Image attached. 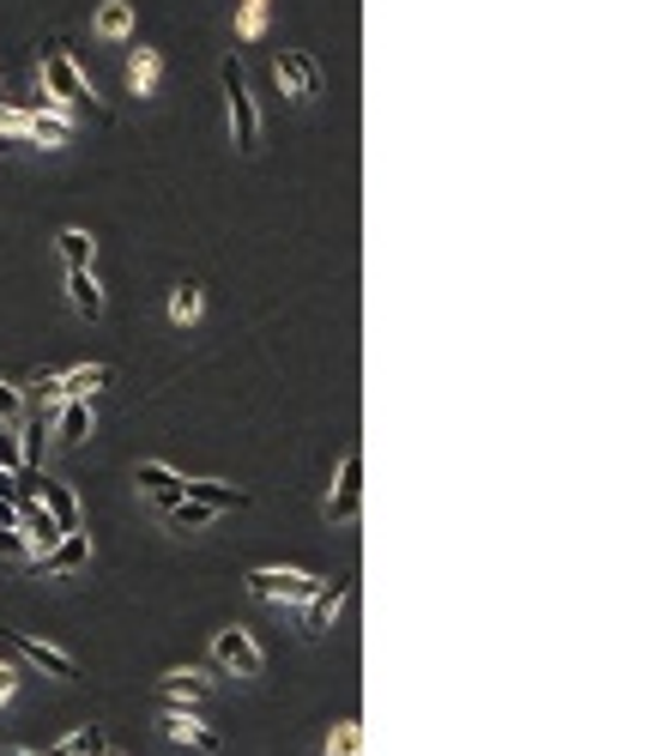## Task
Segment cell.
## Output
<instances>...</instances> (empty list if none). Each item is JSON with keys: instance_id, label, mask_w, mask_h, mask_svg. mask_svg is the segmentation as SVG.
<instances>
[{"instance_id": "cell-30", "label": "cell", "mask_w": 659, "mask_h": 756, "mask_svg": "<svg viewBox=\"0 0 659 756\" xmlns=\"http://www.w3.org/2000/svg\"><path fill=\"white\" fill-rule=\"evenodd\" d=\"M13 684H19V665L0 660V702H13Z\"/></svg>"}, {"instance_id": "cell-7", "label": "cell", "mask_w": 659, "mask_h": 756, "mask_svg": "<svg viewBox=\"0 0 659 756\" xmlns=\"http://www.w3.org/2000/svg\"><path fill=\"white\" fill-rule=\"evenodd\" d=\"M363 509V448H345V460H339V484L333 496H327V521H351V515Z\"/></svg>"}, {"instance_id": "cell-20", "label": "cell", "mask_w": 659, "mask_h": 756, "mask_svg": "<svg viewBox=\"0 0 659 756\" xmlns=\"http://www.w3.org/2000/svg\"><path fill=\"white\" fill-rule=\"evenodd\" d=\"M219 509H207V503H195V496H181V503H169L164 509V521H169V533H195V527H207Z\"/></svg>"}, {"instance_id": "cell-12", "label": "cell", "mask_w": 659, "mask_h": 756, "mask_svg": "<svg viewBox=\"0 0 659 756\" xmlns=\"http://www.w3.org/2000/svg\"><path fill=\"white\" fill-rule=\"evenodd\" d=\"M133 479H140V491L152 496L157 509L181 503V472H176V466H164V460H140V472H133Z\"/></svg>"}, {"instance_id": "cell-9", "label": "cell", "mask_w": 659, "mask_h": 756, "mask_svg": "<svg viewBox=\"0 0 659 756\" xmlns=\"http://www.w3.org/2000/svg\"><path fill=\"white\" fill-rule=\"evenodd\" d=\"M164 702H169V696H164ZM157 727H164V739H176V744H195V751H207V756H219V751H224V739H219V732H212L207 720H195V714H188V708H181V702H169Z\"/></svg>"}, {"instance_id": "cell-10", "label": "cell", "mask_w": 659, "mask_h": 756, "mask_svg": "<svg viewBox=\"0 0 659 756\" xmlns=\"http://www.w3.org/2000/svg\"><path fill=\"white\" fill-rule=\"evenodd\" d=\"M13 648L25 653L31 665H43L49 678H79V660H73V653L49 648V641H43V636H31V629H13Z\"/></svg>"}, {"instance_id": "cell-25", "label": "cell", "mask_w": 659, "mask_h": 756, "mask_svg": "<svg viewBox=\"0 0 659 756\" xmlns=\"http://www.w3.org/2000/svg\"><path fill=\"white\" fill-rule=\"evenodd\" d=\"M267 7L272 0H236V37L243 43H260V31H267Z\"/></svg>"}, {"instance_id": "cell-1", "label": "cell", "mask_w": 659, "mask_h": 756, "mask_svg": "<svg viewBox=\"0 0 659 756\" xmlns=\"http://www.w3.org/2000/svg\"><path fill=\"white\" fill-rule=\"evenodd\" d=\"M224 79V97H231V133H236V152H255L260 145V109H255V92H248V79H243V61H224L219 67Z\"/></svg>"}, {"instance_id": "cell-21", "label": "cell", "mask_w": 659, "mask_h": 756, "mask_svg": "<svg viewBox=\"0 0 659 756\" xmlns=\"http://www.w3.org/2000/svg\"><path fill=\"white\" fill-rule=\"evenodd\" d=\"M55 248H61V261H67V267H91V255H97L91 231H79V224H67V231L55 236Z\"/></svg>"}, {"instance_id": "cell-11", "label": "cell", "mask_w": 659, "mask_h": 756, "mask_svg": "<svg viewBox=\"0 0 659 756\" xmlns=\"http://www.w3.org/2000/svg\"><path fill=\"white\" fill-rule=\"evenodd\" d=\"M85 563H91V533L85 527H79V533H61L49 551H43V569L49 575H73V569H85Z\"/></svg>"}, {"instance_id": "cell-14", "label": "cell", "mask_w": 659, "mask_h": 756, "mask_svg": "<svg viewBox=\"0 0 659 756\" xmlns=\"http://www.w3.org/2000/svg\"><path fill=\"white\" fill-rule=\"evenodd\" d=\"M37 496H43V509L55 515V527H61V533H79V503H73V491H67V484H55V479H43L37 484Z\"/></svg>"}, {"instance_id": "cell-2", "label": "cell", "mask_w": 659, "mask_h": 756, "mask_svg": "<svg viewBox=\"0 0 659 756\" xmlns=\"http://www.w3.org/2000/svg\"><path fill=\"white\" fill-rule=\"evenodd\" d=\"M43 92L61 97L67 109H73V104H91V97H97V92H91V79L79 73V61L67 55V43H61V37L43 43Z\"/></svg>"}, {"instance_id": "cell-15", "label": "cell", "mask_w": 659, "mask_h": 756, "mask_svg": "<svg viewBox=\"0 0 659 756\" xmlns=\"http://www.w3.org/2000/svg\"><path fill=\"white\" fill-rule=\"evenodd\" d=\"M19 533H31V551H49L55 539H61V527H55V515L49 509H37V503H19Z\"/></svg>"}, {"instance_id": "cell-16", "label": "cell", "mask_w": 659, "mask_h": 756, "mask_svg": "<svg viewBox=\"0 0 659 756\" xmlns=\"http://www.w3.org/2000/svg\"><path fill=\"white\" fill-rule=\"evenodd\" d=\"M67 291H73V309L85 315V321H97V315H104V291H97L91 267H67Z\"/></svg>"}, {"instance_id": "cell-19", "label": "cell", "mask_w": 659, "mask_h": 756, "mask_svg": "<svg viewBox=\"0 0 659 756\" xmlns=\"http://www.w3.org/2000/svg\"><path fill=\"white\" fill-rule=\"evenodd\" d=\"M157 73H164V55H157V49H133V55H128V92H133V97L152 92Z\"/></svg>"}, {"instance_id": "cell-4", "label": "cell", "mask_w": 659, "mask_h": 756, "mask_svg": "<svg viewBox=\"0 0 659 756\" xmlns=\"http://www.w3.org/2000/svg\"><path fill=\"white\" fill-rule=\"evenodd\" d=\"M109 381H116V369H109V364H79V369H67V376H37V400H43V405L91 400V393L109 388Z\"/></svg>"}, {"instance_id": "cell-26", "label": "cell", "mask_w": 659, "mask_h": 756, "mask_svg": "<svg viewBox=\"0 0 659 756\" xmlns=\"http://www.w3.org/2000/svg\"><path fill=\"white\" fill-rule=\"evenodd\" d=\"M97 31L121 43L133 31V7H128V0H104V7H97Z\"/></svg>"}, {"instance_id": "cell-18", "label": "cell", "mask_w": 659, "mask_h": 756, "mask_svg": "<svg viewBox=\"0 0 659 756\" xmlns=\"http://www.w3.org/2000/svg\"><path fill=\"white\" fill-rule=\"evenodd\" d=\"M109 751V732L104 727H79V732H67L61 744H49L43 756H104Z\"/></svg>"}, {"instance_id": "cell-29", "label": "cell", "mask_w": 659, "mask_h": 756, "mask_svg": "<svg viewBox=\"0 0 659 756\" xmlns=\"http://www.w3.org/2000/svg\"><path fill=\"white\" fill-rule=\"evenodd\" d=\"M25 533H19V527H0V557H25Z\"/></svg>"}, {"instance_id": "cell-17", "label": "cell", "mask_w": 659, "mask_h": 756, "mask_svg": "<svg viewBox=\"0 0 659 756\" xmlns=\"http://www.w3.org/2000/svg\"><path fill=\"white\" fill-rule=\"evenodd\" d=\"M91 436V400H61V424H55V442L79 448Z\"/></svg>"}, {"instance_id": "cell-27", "label": "cell", "mask_w": 659, "mask_h": 756, "mask_svg": "<svg viewBox=\"0 0 659 756\" xmlns=\"http://www.w3.org/2000/svg\"><path fill=\"white\" fill-rule=\"evenodd\" d=\"M357 720H339L333 727V739H327V756H357Z\"/></svg>"}, {"instance_id": "cell-5", "label": "cell", "mask_w": 659, "mask_h": 756, "mask_svg": "<svg viewBox=\"0 0 659 756\" xmlns=\"http://www.w3.org/2000/svg\"><path fill=\"white\" fill-rule=\"evenodd\" d=\"M321 587V575H303V569H248V593L267 605H303Z\"/></svg>"}, {"instance_id": "cell-3", "label": "cell", "mask_w": 659, "mask_h": 756, "mask_svg": "<svg viewBox=\"0 0 659 756\" xmlns=\"http://www.w3.org/2000/svg\"><path fill=\"white\" fill-rule=\"evenodd\" d=\"M272 79H279V92L291 97V104H315L321 97V61L315 55H303V49H285V55H272Z\"/></svg>"}, {"instance_id": "cell-24", "label": "cell", "mask_w": 659, "mask_h": 756, "mask_svg": "<svg viewBox=\"0 0 659 756\" xmlns=\"http://www.w3.org/2000/svg\"><path fill=\"white\" fill-rule=\"evenodd\" d=\"M25 133H31V145H67L73 140L67 116H25Z\"/></svg>"}, {"instance_id": "cell-8", "label": "cell", "mask_w": 659, "mask_h": 756, "mask_svg": "<svg viewBox=\"0 0 659 756\" xmlns=\"http://www.w3.org/2000/svg\"><path fill=\"white\" fill-rule=\"evenodd\" d=\"M345 593H351V581H321L303 600V636L309 641H321L327 629H333V617H339V605H345Z\"/></svg>"}, {"instance_id": "cell-22", "label": "cell", "mask_w": 659, "mask_h": 756, "mask_svg": "<svg viewBox=\"0 0 659 756\" xmlns=\"http://www.w3.org/2000/svg\"><path fill=\"white\" fill-rule=\"evenodd\" d=\"M157 690H164L169 702H200V696H207V678H200V672H164Z\"/></svg>"}, {"instance_id": "cell-23", "label": "cell", "mask_w": 659, "mask_h": 756, "mask_svg": "<svg viewBox=\"0 0 659 756\" xmlns=\"http://www.w3.org/2000/svg\"><path fill=\"white\" fill-rule=\"evenodd\" d=\"M169 321H176V327H195L200 321V285H195V279H181V285L169 291Z\"/></svg>"}, {"instance_id": "cell-13", "label": "cell", "mask_w": 659, "mask_h": 756, "mask_svg": "<svg viewBox=\"0 0 659 756\" xmlns=\"http://www.w3.org/2000/svg\"><path fill=\"white\" fill-rule=\"evenodd\" d=\"M181 496H195V503H207V509H248V491H236V484H207V479H181Z\"/></svg>"}, {"instance_id": "cell-31", "label": "cell", "mask_w": 659, "mask_h": 756, "mask_svg": "<svg viewBox=\"0 0 659 756\" xmlns=\"http://www.w3.org/2000/svg\"><path fill=\"white\" fill-rule=\"evenodd\" d=\"M104 756H116V751H104Z\"/></svg>"}, {"instance_id": "cell-6", "label": "cell", "mask_w": 659, "mask_h": 756, "mask_svg": "<svg viewBox=\"0 0 659 756\" xmlns=\"http://www.w3.org/2000/svg\"><path fill=\"white\" fill-rule=\"evenodd\" d=\"M212 665H219V672L260 678V672H267V653H260V641L248 636L243 624H231V629H219V641H212Z\"/></svg>"}, {"instance_id": "cell-28", "label": "cell", "mask_w": 659, "mask_h": 756, "mask_svg": "<svg viewBox=\"0 0 659 756\" xmlns=\"http://www.w3.org/2000/svg\"><path fill=\"white\" fill-rule=\"evenodd\" d=\"M19 417H25V393L13 381H0V424H19Z\"/></svg>"}]
</instances>
